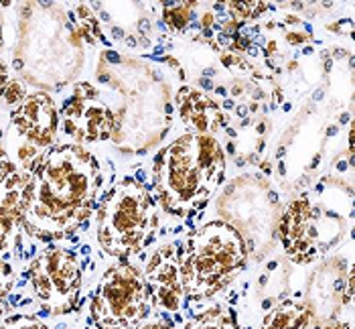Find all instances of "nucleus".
<instances>
[{"instance_id": "20", "label": "nucleus", "mask_w": 355, "mask_h": 329, "mask_svg": "<svg viewBox=\"0 0 355 329\" xmlns=\"http://www.w3.org/2000/svg\"><path fill=\"white\" fill-rule=\"evenodd\" d=\"M323 329H352L347 323H341V321H329L323 326Z\"/></svg>"}, {"instance_id": "11", "label": "nucleus", "mask_w": 355, "mask_h": 329, "mask_svg": "<svg viewBox=\"0 0 355 329\" xmlns=\"http://www.w3.org/2000/svg\"><path fill=\"white\" fill-rule=\"evenodd\" d=\"M181 104V118L187 126H191L195 135H211L218 128L219 112L214 106V102L193 90H183L179 94Z\"/></svg>"}, {"instance_id": "1", "label": "nucleus", "mask_w": 355, "mask_h": 329, "mask_svg": "<svg viewBox=\"0 0 355 329\" xmlns=\"http://www.w3.org/2000/svg\"><path fill=\"white\" fill-rule=\"evenodd\" d=\"M100 185V163L87 149L55 146L31 177L23 199V228L41 240L69 236L92 214Z\"/></svg>"}, {"instance_id": "3", "label": "nucleus", "mask_w": 355, "mask_h": 329, "mask_svg": "<svg viewBox=\"0 0 355 329\" xmlns=\"http://www.w3.org/2000/svg\"><path fill=\"white\" fill-rule=\"evenodd\" d=\"M248 250L238 230L223 221L199 228L181 258V282L185 297L207 299L218 295L244 269Z\"/></svg>"}, {"instance_id": "4", "label": "nucleus", "mask_w": 355, "mask_h": 329, "mask_svg": "<svg viewBox=\"0 0 355 329\" xmlns=\"http://www.w3.org/2000/svg\"><path fill=\"white\" fill-rule=\"evenodd\" d=\"M157 212L148 189L124 177L102 201L98 212V242L110 256H130L144 246L155 230Z\"/></svg>"}, {"instance_id": "12", "label": "nucleus", "mask_w": 355, "mask_h": 329, "mask_svg": "<svg viewBox=\"0 0 355 329\" xmlns=\"http://www.w3.org/2000/svg\"><path fill=\"white\" fill-rule=\"evenodd\" d=\"M311 321V311L302 303L284 301L266 315L260 329H306Z\"/></svg>"}, {"instance_id": "2", "label": "nucleus", "mask_w": 355, "mask_h": 329, "mask_svg": "<svg viewBox=\"0 0 355 329\" xmlns=\"http://www.w3.org/2000/svg\"><path fill=\"white\" fill-rule=\"evenodd\" d=\"M225 155L214 135H195L171 142L155 164V185L163 208L189 216L203 208L223 179Z\"/></svg>"}, {"instance_id": "7", "label": "nucleus", "mask_w": 355, "mask_h": 329, "mask_svg": "<svg viewBox=\"0 0 355 329\" xmlns=\"http://www.w3.org/2000/svg\"><path fill=\"white\" fill-rule=\"evenodd\" d=\"M28 280L33 293L51 311L59 313L67 311L76 301L82 287V269L71 252L53 248L33 260Z\"/></svg>"}, {"instance_id": "14", "label": "nucleus", "mask_w": 355, "mask_h": 329, "mask_svg": "<svg viewBox=\"0 0 355 329\" xmlns=\"http://www.w3.org/2000/svg\"><path fill=\"white\" fill-rule=\"evenodd\" d=\"M23 219V212L19 208H10L6 203H0V250L12 240L17 226Z\"/></svg>"}, {"instance_id": "8", "label": "nucleus", "mask_w": 355, "mask_h": 329, "mask_svg": "<svg viewBox=\"0 0 355 329\" xmlns=\"http://www.w3.org/2000/svg\"><path fill=\"white\" fill-rule=\"evenodd\" d=\"M114 128V114L98 102V94L89 83H80L76 94L63 104L61 130L78 142L106 140Z\"/></svg>"}, {"instance_id": "18", "label": "nucleus", "mask_w": 355, "mask_h": 329, "mask_svg": "<svg viewBox=\"0 0 355 329\" xmlns=\"http://www.w3.org/2000/svg\"><path fill=\"white\" fill-rule=\"evenodd\" d=\"M0 329H47L41 321H37L35 317L28 315H17L12 319H8Z\"/></svg>"}, {"instance_id": "17", "label": "nucleus", "mask_w": 355, "mask_h": 329, "mask_svg": "<svg viewBox=\"0 0 355 329\" xmlns=\"http://www.w3.org/2000/svg\"><path fill=\"white\" fill-rule=\"evenodd\" d=\"M2 96H4V100H6V104L19 106V104L25 102L27 92H25V87L19 82H8L6 83V87H4V92H2Z\"/></svg>"}, {"instance_id": "6", "label": "nucleus", "mask_w": 355, "mask_h": 329, "mask_svg": "<svg viewBox=\"0 0 355 329\" xmlns=\"http://www.w3.org/2000/svg\"><path fill=\"white\" fill-rule=\"evenodd\" d=\"M59 128V116L53 100L47 94L27 96L12 112L8 149L19 169L35 173L45 161ZM15 164V167H17Z\"/></svg>"}, {"instance_id": "5", "label": "nucleus", "mask_w": 355, "mask_h": 329, "mask_svg": "<svg viewBox=\"0 0 355 329\" xmlns=\"http://www.w3.org/2000/svg\"><path fill=\"white\" fill-rule=\"evenodd\" d=\"M153 311V297L137 267L118 264L104 274L92 301L100 329H138Z\"/></svg>"}, {"instance_id": "16", "label": "nucleus", "mask_w": 355, "mask_h": 329, "mask_svg": "<svg viewBox=\"0 0 355 329\" xmlns=\"http://www.w3.org/2000/svg\"><path fill=\"white\" fill-rule=\"evenodd\" d=\"M12 280H15V273L10 269V264H6L4 260H0V315L4 311V301L12 289Z\"/></svg>"}, {"instance_id": "13", "label": "nucleus", "mask_w": 355, "mask_h": 329, "mask_svg": "<svg viewBox=\"0 0 355 329\" xmlns=\"http://www.w3.org/2000/svg\"><path fill=\"white\" fill-rule=\"evenodd\" d=\"M183 329H238V323H236L232 311H227L223 307H214V309L197 315Z\"/></svg>"}, {"instance_id": "15", "label": "nucleus", "mask_w": 355, "mask_h": 329, "mask_svg": "<svg viewBox=\"0 0 355 329\" xmlns=\"http://www.w3.org/2000/svg\"><path fill=\"white\" fill-rule=\"evenodd\" d=\"M164 21L173 31H181L191 21V6L189 4H173L164 10Z\"/></svg>"}, {"instance_id": "10", "label": "nucleus", "mask_w": 355, "mask_h": 329, "mask_svg": "<svg viewBox=\"0 0 355 329\" xmlns=\"http://www.w3.org/2000/svg\"><path fill=\"white\" fill-rule=\"evenodd\" d=\"M317 219H319V212L306 199H297L286 208L280 221V238L286 254L293 260L306 262L319 252Z\"/></svg>"}, {"instance_id": "19", "label": "nucleus", "mask_w": 355, "mask_h": 329, "mask_svg": "<svg viewBox=\"0 0 355 329\" xmlns=\"http://www.w3.org/2000/svg\"><path fill=\"white\" fill-rule=\"evenodd\" d=\"M6 65L0 61V94L4 92V87H6Z\"/></svg>"}, {"instance_id": "9", "label": "nucleus", "mask_w": 355, "mask_h": 329, "mask_svg": "<svg viewBox=\"0 0 355 329\" xmlns=\"http://www.w3.org/2000/svg\"><path fill=\"white\" fill-rule=\"evenodd\" d=\"M146 287L153 301L164 311H179L183 305V282H181V254L173 244L159 248L148 260L144 273Z\"/></svg>"}, {"instance_id": "21", "label": "nucleus", "mask_w": 355, "mask_h": 329, "mask_svg": "<svg viewBox=\"0 0 355 329\" xmlns=\"http://www.w3.org/2000/svg\"><path fill=\"white\" fill-rule=\"evenodd\" d=\"M140 329H171V328H166V326H161V323H150V326H142Z\"/></svg>"}]
</instances>
